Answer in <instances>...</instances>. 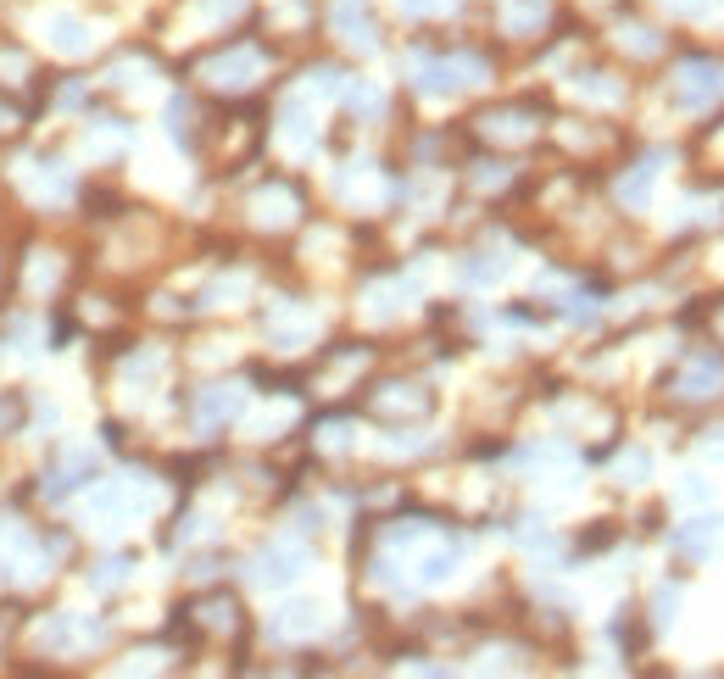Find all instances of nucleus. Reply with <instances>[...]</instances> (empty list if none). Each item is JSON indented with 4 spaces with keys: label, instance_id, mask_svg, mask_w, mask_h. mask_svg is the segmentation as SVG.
<instances>
[{
    "label": "nucleus",
    "instance_id": "nucleus-1",
    "mask_svg": "<svg viewBox=\"0 0 724 679\" xmlns=\"http://www.w3.org/2000/svg\"><path fill=\"white\" fill-rule=\"evenodd\" d=\"M51 45H57V51H68V57H78V51H89V34L73 17H57L51 23Z\"/></svg>",
    "mask_w": 724,
    "mask_h": 679
},
{
    "label": "nucleus",
    "instance_id": "nucleus-3",
    "mask_svg": "<svg viewBox=\"0 0 724 679\" xmlns=\"http://www.w3.org/2000/svg\"><path fill=\"white\" fill-rule=\"evenodd\" d=\"M123 568H128V563H123V557H112V563H101V573H95V579H101V585H118Z\"/></svg>",
    "mask_w": 724,
    "mask_h": 679
},
{
    "label": "nucleus",
    "instance_id": "nucleus-4",
    "mask_svg": "<svg viewBox=\"0 0 724 679\" xmlns=\"http://www.w3.org/2000/svg\"><path fill=\"white\" fill-rule=\"evenodd\" d=\"M402 7H413V12H429V7H434V0H402Z\"/></svg>",
    "mask_w": 724,
    "mask_h": 679
},
{
    "label": "nucleus",
    "instance_id": "nucleus-2",
    "mask_svg": "<svg viewBox=\"0 0 724 679\" xmlns=\"http://www.w3.org/2000/svg\"><path fill=\"white\" fill-rule=\"evenodd\" d=\"M296 563H302V552H268L262 557V579H296Z\"/></svg>",
    "mask_w": 724,
    "mask_h": 679
}]
</instances>
